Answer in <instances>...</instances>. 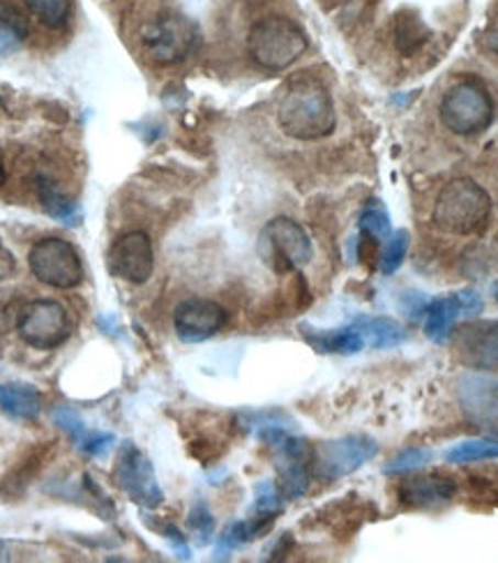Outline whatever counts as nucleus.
Instances as JSON below:
<instances>
[{
	"instance_id": "e433bc0d",
	"label": "nucleus",
	"mask_w": 498,
	"mask_h": 563,
	"mask_svg": "<svg viewBox=\"0 0 498 563\" xmlns=\"http://www.w3.org/2000/svg\"><path fill=\"white\" fill-rule=\"evenodd\" d=\"M8 554V545L0 541V561H5V559H10V556H5Z\"/></svg>"
},
{
	"instance_id": "5701e85b",
	"label": "nucleus",
	"mask_w": 498,
	"mask_h": 563,
	"mask_svg": "<svg viewBox=\"0 0 498 563\" xmlns=\"http://www.w3.org/2000/svg\"><path fill=\"white\" fill-rule=\"evenodd\" d=\"M23 5L46 29H63L73 14V0H23Z\"/></svg>"
},
{
	"instance_id": "4be33fe9",
	"label": "nucleus",
	"mask_w": 498,
	"mask_h": 563,
	"mask_svg": "<svg viewBox=\"0 0 498 563\" xmlns=\"http://www.w3.org/2000/svg\"><path fill=\"white\" fill-rule=\"evenodd\" d=\"M355 328H358V331L363 333L365 342L372 344V349H392V346H397V344L407 340L405 328H401L392 319H386V317L361 321Z\"/></svg>"
},
{
	"instance_id": "f3484780",
	"label": "nucleus",
	"mask_w": 498,
	"mask_h": 563,
	"mask_svg": "<svg viewBox=\"0 0 498 563\" xmlns=\"http://www.w3.org/2000/svg\"><path fill=\"white\" fill-rule=\"evenodd\" d=\"M302 335L319 354H358L365 346V338L358 328H337V331H314V328L302 325Z\"/></svg>"
},
{
	"instance_id": "6ab92c4d",
	"label": "nucleus",
	"mask_w": 498,
	"mask_h": 563,
	"mask_svg": "<svg viewBox=\"0 0 498 563\" xmlns=\"http://www.w3.org/2000/svg\"><path fill=\"white\" fill-rule=\"evenodd\" d=\"M31 35L29 16L14 3L0 0V58H5L21 49V44Z\"/></svg>"
},
{
	"instance_id": "7c9ffc66",
	"label": "nucleus",
	"mask_w": 498,
	"mask_h": 563,
	"mask_svg": "<svg viewBox=\"0 0 498 563\" xmlns=\"http://www.w3.org/2000/svg\"><path fill=\"white\" fill-rule=\"evenodd\" d=\"M115 437L111 432H86V437L81 439V451L92 455V457H102L111 451Z\"/></svg>"
},
{
	"instance_id": "b1692460",
	"label": "nucleus",
	"mask_w": 498,
	"mask_h": 563,
	"mask_svg": "<svg viewBox=\"0 0 498 563\" xmlns=\"http://www.w3.org/2000/svg\"><path fill=\"white\" fill-rule=\"evenodd\" d=\"M498 457V439H471L457 443L455 449L445 453V460L453 464L466 462H480V460H496Z\"/></svg>"
},
{
	"instance_id": "9d476101",
	"label": "nucleus",
	"mask_w": 498,
	"mask_h": 563,
	"mask_svg": "<svg viewBox=\"0 0 498 563\" xmlns=\"http://www.w3.org/2000/svg\"><path fill=\"white\" fill-rule=\"evenodd\" d=\"M378 453V445L367 437H346L337 441H328L314 451V472L323 481H337L353 474L369 457Z\"/></svg>"
},
{
	"instance_id": "f257e3e1",
	"label": "nucleus",
	"mask_w": 498,
	"mask_h": 563,
	"mask_svg": "<svg viewBox=\"0 0 498 563\" xmlns=\"http://www.w3.org/2000/svg\"><path fill=\"white\" fill-rule=\"evenodd\" d=\"M277 125L298 141H319L335 132L337 111L325 84L310 75L294 77L279 98Z\"/></svg>"
},
{
	"instance_id": "393cba45",
	"label": "nucleus",
	"mask_w": 498,
	"mask_h": 563,
	"mask_svg": "<svg viewBox=\"0 0 498 563\" xmlns=\"http://www.w3.org/2000/svg\"><path fill=\"white\" fill-rule=\"evenodd\" d=\"M390 216L381 203H369L361 216V231L367 243L381 245L390 239Z\"/></svg>"
},
{
	"instance_id": "6e6552de",
	"label": "nucleus",
	"mask_w": 498,
	"mask_h": 563,
	"mask_svg": "<svg viewBox=\"0 0 498 563\" xmlns=\"http://www.w3.org/2000/svg\"><path fill=\"white\" fill-rule=\"evenodd\" d=\"M16 331L29 346L40 351H52L67 342L73 325H69V314L65 310V305L52 298H40L23 305L19 310Z\"/></svg>"
},
{
	"instance_id": "cd10ccee",
	"label": "nucleus",
	"mask_w": 498,
	"mask_h": 563,
	"mask_svg": "<svg viewBox=\"0 0 498 563\" xmlns=\"http://www.w3.org/2000/svg\"><path fill=\"white\" fill-rule=\"evenodd\" d=\"M189 529L197 536L199 543H208L212 533H215V520H212V515L208 510L206 504H197L192 510H189V518H187Z\"/></svg>"
},
{
	"instance_id": "ddd939ff",
	"label": "nucleus",
	"mask_w": 498,
	"mask_h": 563,
	"mask_svg": "<svg viewBox=\"0 0 498 563\" xmlns=\"http://www.w3.org/2000/svg\"><path fill=\"white\" fill-rule=\"evenodd\" d=\"M226 310L218 300L187 298L174 312V328L182 342L197 344L220 333L226 323Z\"/></svg>"
},
{
	"instance_id": "aec40b11",
	"label": "nucleus",
	"mask_w": 498,
	"mask_h": 563,
	"mask_svg": "<svg viewBox=\"0 0 498 563\" xmlns=\"http://www.w3.org/2000/svg\"><path fill=\"white\" fill-rule=\"evenodd\" d=\"M0 409L19 420H35L42 411V397L26 384H0Z\"/></svg>"
},
{
	"instance_id": "412c9836",
	"label": "nucleus",
	"mask_w": 498,
	"mask_h": 563,
	"mask_svg": "<svg viewBox=\"0 0 498 563\" xmlns=\"http://www.w3.org/2000/svg\"><path fill=\"white\" fill-rule=\"evenodd\" d=\"M462 314L457 296H445V298H436L432 300L430 308H427V321H424V333L434 342H443L453 325L457 321V317Z\"/></svg>"
},
{
	"instance_id": "f8f14e48",
	"label": "nucleus",
	"mask_w": 498,
	"mask_h": 563,
	"mask_svg": "<svg viewBox=\"0 0 498 563\" xmlns=\"http://www.w3.org/2000/svg\"><path fill=\"white\" fill-rule=\"evenodd\" d=\"M109 266L113 275L132 285H144L155 268V252L146 231H128L109 250Z\"/></svg>"
},
{
	"instance_id": "dca6fc26",
	"label": "nucleus",
	"mask_w": 498,
	"mask_h": 563,
	"mask_svg": "<svg viewBox=\"0 0 498 563\" xmlns=\"http://www.w3.org/2000/svg\"><path fill=\"white\" fill-rule=\"evenodd\" d=\"M430 26L416 10H399L392 19V44L401 56H416L430 42Z\"/></svg>"
},
{
	"instance_id": "0eeeda50",
	"label": "nucleus",
	"mask_w": 498,
	"mask_h": 563,
	"mask_svg": "<svg viewBox=\"0 0 498 563\" xmlns=\"http://www.w3.org/2000/svg\"><path fill=\"white\" fill-rule=\"evenodd\" d=\"M29 266L42 285L54 289H75L84 282L81 256L63 239L37 241L29 252Z\"/></svg>"
},
{
	"instance_id": "1a4fd4ad",
	"label": "nucleus",
	"mask_w": 498,
	"mask_h": 563,
	"mask_svg": "<svg viewBox=\"0 0 498 563\" xmlns=\"http://www.w3.org/2000/svg\"><path fill=\"white\" fill-rule=\"evenodd\" d=\"M115 481H118V485H121L125 495L132 501H136L139 506L155 508L164 501V492L157 483L151 460L141 453L132 441L125 443V449L121 451V457H118Z\"/></svg>"
},
{
	"instance_id": "423d86ee",
	"label": "nucleus",
	"mask_w": 498,
	"mask_h": 563,
	"mask_svg": "<svg viewBox=\"0 0 498 563\" xmlns=\"http://www.w3.org/2000/svg\"><path fill=\"white\" fill-rule=\"evenodd\" d=\"M441 123L457 136H476L494 121V102L478 81H460L450 88L439 107Z\"/></svg>"
},
{
	"instance_id": "72a5a7b5",
	"label": "nucleus",
	"mask_w": 498,
	"mask_h": 563,
	"mask_svg": "<svg viewBox=\"0 0 498 563\" xmlns=\"http://www.w3.org/2000/svg\"><path fill=\"white\" fill-rule=\"evenodd\" d=\"M14 271H16V260H14V254L5 247V243H3V241H0V282L8 279V277H12V275H14Z\"/></svg>"
},
{
	"instance_id": "f03ea898",
	"label": "nucleus",
	"mask_w": 498,
	"mask_h": 563,
	"mask_svg": "<svg viewBox=\"0 0 498 563\" xmlns=\"http://www.w3.org/2000/svg\"><path fill=\"white\" fill-rule=\"evenodd\" d=\"M491 218V199L471 178L450 180L439 192L432 210V222L453 236L480 233Z\"/></svg>"
},
{
	"instance_id": "7ed1b4c3",
	"label": "nucleus",
	"mask_w": 498,
	"mask_h": 563,
	"mask_svg": "<svg viewBox=\"0 0 498 563\" xmlns=\"http://www.w3.org/2000/svg\"><path fill=\"white\" fill-rule=\"evenodd\" d=\"M310 46L307 33L289 16H264L247 33V56L266 73L291 67Z\"/></svg>"
},
{
	"instance_id": "c9c22d12",
	"label": "nucleus",
	"mask_w": 498,
	"mask_h": 563,
	"mask_svg": "<svg viewBox=\"0 0 498 563\" xmlns=\"http://www.w3.org/2000/svg\"><path fill=\"white\" fill-rule=\"evenodd\" d=\"M8 180V169H5V162H3V155H0V187L5 185Z\"/></svg>"
},
{
	"instance_id": "39448f33",
	"label": "nucleus",
	"mask_w": 498,
	"mask_h": 563,
	"mask_svg": "<svg viewBox=\"0 0 498 563\" xmlns=\"http://www.w3.org/2000/svg\"><path fill=\"white\" fill-rule=\"evenodd\" d=\"M312 241L291 218H275L258 233V256L273 273L287 275L312 262Z\"/></svg>"
},
{
	"instance_id": "a878e982",
	"label": "nucleus",
	"mask_w": 498,
	"mask_h": 563,
	"mask_svg": "<svg viewBox=\"0 0 498 563\" xmlns=\"http://www.w3.org/2000/svg\"><path fill=\"white\" fill-rule=\"evenodd\" d=\"M409 241H411V236L407 229L392 233V236L388 239V247L381 256V273L384 275H392L401 264H405L407 252H409Z\"/></svg>"
},
{
	"instance_id": "20e7f679",
	"label": "nucleus",
	"mask_w": 498,
	"mask_h": 563,
	"mask_svg": "<svg viewBox=\"0 0 498 563\" xmlns=\"http://www.w3.org/2000/svg\"><path fill=\"white\" fill-rule=\"evenodd\" d=\"M199 29L180 12L164 10L141 29V52L155 65H178L197 52Z\"/></svg>"
},
{
	"instance_id": "4c0bfd02",
	"label": "nucleus",
	"mask_w": 498,
	"mask_h": 563,
	"mask_svg": "<svg viewBox=\"0 0 498 563\" xmlns=\"http://www.w3.org/2000/svg\"><path fill=\"white\" fill-rule=\"evenodd\" d=\"M494 296H496V302H498V285L494 287Z\"/></svg>"
},
{
	"instance_id": "4468645a",
	"label": "nucleus",
	"mask_w": 498,
	"mask_h": 563,
	"mask_svg": "<svg viewBox=\"0 0 498 563\" xmlns=\"http://www.w3.org/2000/svg\"><path fill=\"white\" fill-rule=\"evenodd\" d=\"M455 354L471 369H498V321H471L455 335Z\"/></svg>"
},
{
	"instance_id": "a211bd4d",
	"label": "nucleus",
	"mask_w": 498,
	"mask_h": 563,
	"mask_svg": "<svg viewBox=\"0 0 498 563\" xmlns=\"http://www.w3.org/2000/svg\"><path fill=\"white\" fill-rule=\"evenodd\" d=\"M35 190H37V199L44 206L46 213L52 218H56L63 224H79L81 222V213L77 203L69 199L56 180H52L49 176H37L35 180Z\"/></svg>"
},
{
	"instance_id": "c85d7f7f",
	"label": "nucleus",
	"mask_w": 498,
	"mask_h": 563,
	"mask_svg": "<svg viewBox=\"0 0 498 563\" xmlns=\"http://www.w3.org/2000/svg\"><path fill=\"white\" fill-rule=\"evenodd\" d=\"M54 420H56V426L73 439L77 445L81 443V439L86 437V422H84V418L75 411V409H69V407H60V409H56L54 411Z\"/></svg>"
},
{
	"instance_id": "f704fd0d",
	"label": "nucleus",
	"mask_w": 498,
	"mask_h": 563,
	"mask_svg": "<svg viewBox=\"0 0 498 563\" xmlns=\"http://www.w3.org/2000/svg\"><path fill=\"white\" fill-rule=\"evenodd\" d=\"M164 533H166V541H169V543L174 545L176 554H178V556H182V559H189V548H187L185 536H182L176 527H166V529H164Z\"/></svg>"
},
{
	"instance_id": "c756f323",
	"label": "nucleus",
	"mask_w": 498,
	"mask_h": 563,
	"mask_svg": "<svg viewBox=\"0 0 498 563\" xmlns=\"http://www.w3.org/2000/svg\"><path fill=\"white\" fill-rule=\"evenodd\" d=\"M432 460L430 451H420V449H411L405 451L401 455H397L388 466H386V474H407L413 472V468L422 466Z\"/></svg>"
},
{
	"instance_id": "2f4dec72",
	"label": "nucleus",
	"mask_w": 498,
	"mask_h": 563,
	"mask_svg": "<svg viewBox=\"0 0 498 563\" xmlns=\"http://www.w3.org/2000/svg\"><path fill=\"white\" fill-rule=\"evenodd\" d=\"M455 296H457V302H460V310H462V314H466V317H476V314H480V312H483V298H480L476 291L466 289V291H460V294H455Z\"/></svg>"
},
{
	"instance_id": "2eb2a0df",
	"label": "nucleus",
	"mask_w": 498,
	"mask_h": 563,
	"mask_svg": "<svg viewBox=\"0 0 498 563\" xmlns=\"http://www.w3.org/2000/svg\"><path fill=\"white\" fill-rule=\"evenodd\" d=\"M457 485L443 476H413L399 483V499L409 506H436L455 497Z\"/></svg>"
},
{
	"instance_id": "473e14b6",
	"label": "nucleus",
	"mask_w": 498,
	"mask_h": 563,
	"mask_svg": "<svg viewBox=\"0 0 498 563\" xmlns=\"http://www.w3.org/2000/svg\"><path fill=\"white\" fill-rule=\"evenodd\" d=\"M483 42L487 46V52L498 58V5L494 10V14L489 16V23H487V29H485Z\"/></svg>"
},
{
	"instance_id": "bb28decb",
	"label": "nucleus",
	"mask_w": 498,
	"mask_h": 563,
	"mask_svg": "<svg viewBox=\"0 0 498 563\" xmlns=\"http://www.w3.org/2000/svg\"><path fill=\"white\" fill-rule=\"evenodd\" d=\"M281 492L277 485L273 483H261L256 487V501H254V510L261 518H275V515L281 510Z\"/></svg>"
},
{
	"instance_id": "9b49d317",
	"label": "nucleus",
	"mask_w": 498,
	"mask_h": 563,
	"mask_svg": "<svg viewBox=\"0 0 498 563\" xmlns=\"http://www.w3.org/2000/svg\"><path fill=\"white\" fill-rule=\"evenodd\" d=\"M457 402L471 426L498 432V382L483 374H464L457 379Z\"/></svg>"
}]
</instances>
